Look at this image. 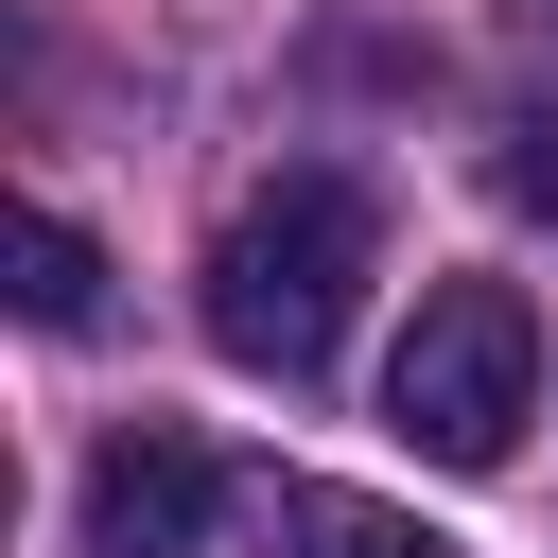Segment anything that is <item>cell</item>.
Wrapping results in <instances>:
<instances>
[{
	"label": "cell",
	"mask_w": 558,
	"mask_h": 558,
	"mask_svg": "<svg viewBox=\"0 0 558 558\" xmlns=\"http://www.w3.org/2000/svg\"><path fill=\"white\" fill-rule=\"evenodd\" d=\"M262 558H453L418 506H366V488H262Z\"/></svg>",
	"instance_id": "obj_4"
},
{
	"label": "cell",
	"mask_w": 558,
	"mask_h": 558,
	"mask_svg": "<svg viewBox=\"0 0 558 558\" xmlns=\"http://www.w3.org/2000/svg\"><path fill=\"white\" fill-rule=\"evenodd\" d=\"M17 314H35V331H87V314H105V244H87L70 209H17Z\"/></svg>",
	"instance_id": "obj_5"
},
{
	"label": "cell",
	"mask_w": 558,
	"mask_h": 558,
	"mask_svg": "<svg viewBox=\"0 0 558 558\" xmlns=\"http://www.w3.org/2000/svg\"><path fill=\"white\" fill-rule=\"evenodd\" d=\"M366 262H384V192H366L349 157L262 174V192L227 209V244H209V349L262 366V384H314V366L349 349Z\"/></svg>",
	"instance_id": "obj_1"
},
{
	"label": "cell",
	"mask_w": 558,
	"mask_h": 558,
	"mask_svg": "<svg viewBox=\"0 0 558 558\" xmlns=\"http://www.w3.org/2000/svg\"><path fill=\"white\" fill-rule=\"evenodd\" d=\"M523 35H558V0H523Z\"/></svg>",
	"instance_id": "obj_7"
},
{
	"label": "cell",
	"mask_w": 558,
	"mask_h": 558,
	"mask_svg": "<svg viewBox=\"0 0 558 558\" xmlns=\"http://www.w3.org/2000/svg\"><path fill=\"white\" fill-rule=\"evenodd\" d=\"M209 506H227L209 436L140 418V436H105V453H87V506H70V541H87V558H192V541H209Z\"/></svg>",
	"instance_id": "obj_3"
},
{
	"label": "cell",
	"mask_w": 558,
	"mask_h": 558,
	"mask_svg": "<svg viewBox=\"0 0 558 558\" xmlns=\"http://www.w3.org/2000/svg\"><path fill=\"white\" fill-rule=\"evenodd\" d=\"M384 418L436 471H506L523 418H541V314H523V279H436L418 331L384 349Z\"/></svg>",
	"instance_id": "obj_2"
},
{
	"label": "cell",
	"mask_w": 558,
	"mask_h": 558,
	"mask_svg": "<svg viewBox=\"0 0 558 558\" xmlns=\"http://www.w3.org/2000/svg\"><path fill=\"white\" fill-rule=\"evenodd\" d=\"M488 192H506L523 227H558V105H506V140H488Z\"/></svg>",
	"instance_id": "obj_6"
}]
</instances>
